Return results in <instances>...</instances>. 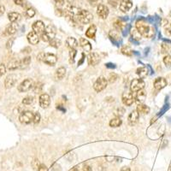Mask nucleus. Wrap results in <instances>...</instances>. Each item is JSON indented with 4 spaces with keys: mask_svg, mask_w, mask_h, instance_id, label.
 <instances>
[{
    "mask_svg": "<svg viewBox=\"0 0 171 171\" xmlns=\"http://www.w3.org/2000/svg\"><path fill=\"white\" fill-rule=\"evenodd\" d=\"M33 115L32 111H29V110H26V111H23L20 114L19 116V121L20 123H23V124H29L33 122Z\"/></svg>",
    "mask_w": 171,
    "mask_h": 171,
    "instance_id": "8",
    "label": "nucleus"
},
{
    "mask_svg": "<svg viewBox=\"0 0 171 171\" xmlns=\"http://www.w3.org/2000/svg\"><path fill=\"white\" fill-rule=\"evenodd\" d=\"M122 123H123V121L120 117H115L110 121V126L111 128H118L122 125Z\"/></svg>",
    "mask_w": 171,
    "mask_h": 171,
    "instance_id": "29",
    "label": "nucleus"
},
{
    "mask_svg": "<svg viewBox=\"0 0 171 171\" xmlns=\"http://www.w3.org/2000/svg\"><path fill=\"white\" fill-rule=\"evenodd\" d=\"M66 68L64 67H59V68L56 70L55 73V77L57 80H63V78L65 77V75H66Z\"/></svg>",
    "mask_w": 171,
    "mask_h": 171,
    "instance_id": "23",
    "label": "nucleus"
},
{
    "mask_svg": "<svg viewBox=\"0 0 171 171\" xmlns=\"http://www.w3.org/2000/svg\"><path fill=\"white\" fill-rule=\"evenodd\" d=\"M117 79H118V75L116 73H111V74H110L108 81L110 83H114V82H116Z\"/></svg>",
    "mask_w": 171,
    "mask_h": 171,
    "instance_id": "40",
    "label": "nucleus"
},
{
    "mask_svg": "<svg viewBox=\"0 0 171 171\" xmlns=\"http://www.w3.org/2000/svg\"><path fill=\"white\" fill-rule=\"evenodd\" d=\"M33 88V91H34L36 93H39V91H40V89L42 88V86H40V85H39V84L34 85Z\"/></svg>",
    "mask_w": 171,
    "mask_h": 171,
    "instance_id": "45",
    "label": "nucleus"
},
{
    "mask_svg": "<svg viewBox=\"0 0 171 171\" xmlns=\"http://www.w3.org/2000/svg\"><path fill=\"white\" fill-rule=\"evenodd\" d=\"M20 62H21V67H20V68L21 69L26 68L31 63V58L30 57H26V58H23L22 60H20Z\"/></svg>",
    "mask_w": 171,
    "mask_h": 171,
    "instance_id": "30",
    "label": "nucleus"
},
{
    "mask_svg": "<svg viewBox=\"0 0 171 171\" xmlns=\"http://www.w3.org/2000/svg\"><path fill=\"white\" fill-rule=\"evenodd\" d=\"M125 26V24L122 22V21H120V20H117L116 21L115 23H114V27H115V28L117 30V31H122Z\"/></svg>",
    "mask_w": 171,
    "mask_h": 171,
    "instance_id": "36",
    "label": "nucleus"
},
{
    "mask_svg": "<svg viewBox=\"0 0 171 171\" xmlns=\"http://www.w3.org/2000/svg\"><path fill=\"white\" fill-rule=\"evenodd\" d=\"M33 86H34L33 81L32 79H30V78H28V79L24 80V81L20 83L19 86L17 87V90L20 93H26V92L29 91L30 89H32Z\"/></svg>",
    "mask_w": 171,
    "mask_h": 171,
    "instance_id": "6",
    "label": "nucleus"
},
{
    "mask_svg": "<svg viewBox=\"0 0 171 171\" xmlns=\"http://www.w3.org/2000/svg\"><path fill=\"white\" fill-rule=\"evenodd\" d=\"M26 14L28 17L32 18V17H33V16H35V10H33V9H32V8H29V9L27 10Z\"/></svg>",
    "mask_w": 171,
    "mask_h": 171,
    "instance_id": "42",
    "label": "nucleus"
},
{
    "mask_svg": "<svg viewBox=\"0 0 171 171\" xmlns=\"http://www.w3.org/2000/svg\"><path fill=\"white\" fill-rule=\"evenodd\" d=\"M4 11H5V8H4V6H3V5H0V16H2V15H3Z\"/></svg>",
    "mask_w": 171,
    "mask_h": 171,
    "instance_id": "50",
    "label": "nucleus"
},
{
    "mask_svg": "<svg viewBox=\"0 0 171 171\" xmlns=\"http://www.w3.org/2000/svg\"><path fill=\"white\" fill-rule=\"evenodd\" d=\"M122 100H123V103L124 105H126V106H131L133 103V102L135 101V98H133V95L132 94V93L125 92V93H123Z\"/></svg>",
    "mask_w": 171,
    "mask_h": 171,
    "instance_id": "10",
    "label": "nucleus"
},
{
    "mask_svg": "<svg viewBox=\"0 0 171 171\" xmlns=\"http://www.w3.org/2000/svg\"><path fill=\"white\" fill-rule=\"evenodd\" d=\"M13 41H14L13 39H11V40H10V39L9 40V42L7 43V46H6L7 48L9 49L10 47H11V45H12V43H13Z\"/></svg>",
    "mask_w": 171,
    "mask_h": 171,
    "instance_id": "51",
    "label": "nucleus"
},
{
    "mask_svg": "<svg viewBox=\"0 0 171 171\" xmlns=\"http://www.w3.org/2000/svg\"><path fill=\"white\" fill-rule=\"evenodd\" d=\"M101 60V58L98 53L97 52H91L88 55V63L92 66H96L98 64Z\"/></svg>",
    "mask_w": 171,
    "mask_h": 171,
    "instance_id": "15",
    "label": "nucleus"
},
{
    "mask_svg": "<svg viewBox=\"0 0 171 171\" xmlns=\"http://www.w3.org/2000/svg\"><path fill=\"white\" fill-rule=\"evenodd\" d=\"M38 171H48V168L45 164H40Z\"/></svg>",
    "mask_w": 171,
    "mask_h": 171,
    "instance_id": "46",
    "label": "nucleus"
},
{
    "mask_svg": "<svg viewBox=\"0 0 171 171\" xmlns=\"http://www.w3.org/2000/svg\"><path fill=\"white\" fill-rule=\"evenodd\" d=\"M136 73L139 75V77L140 79H144V78L146 77L149 74V70L146 67H140V68L137 69Z\"/></svg>",
    "mask_w": 171,
    "mask_h": 171,
    "instance_id": "28",
    "label": "nucleus"
},
{
    "mask_svg": "<svg viewBox=\"0 0 171 171\" xmlns=\"http://www.w3.org/2000/svg\"><path fill=\"white\" fill-rule=\"evenodd\" d=\"M96 32H97L96 26L95 25H91L86 31V36L89 39H94L95 35H96Z\"/></svg>",
    "mask_w": 171,
    "mask_h": 171,
    "instance_id": "22",
    "label": "nucleus"
},
{
    "mask_svg": "<svg viewBox=\"0 0 171 171\" xmlns=\"http://www.w3.org/2000/svg\"><path fill=\"white\" fill-rule=\"evenodd\" d=\"M109 36H110V38L113 41H116V40H119L120 39V36L118 32L116 31V30H111L110 33H109Z\"/></svg>",
    "mask_w": 171,
    "mask_h": 171,
    "instance_id": "31",
    "label": "nucleus"
},
{
    "mask_svg": "<svg viewBox=\"0 0 171 171\" xmlns=\"http://www.w3.org/2000/svg\"><path fill=\"white\" fill-rule=\"evenodd\" d=\"M39 102V105L42 109H47L50 106V103H51V98L47 93L40 94Z\"/></svg>",
    "mask_w": 171,
    "mask_h": 171,
    "instance_id": "12",
    "label": "nucleus"
},
{
    "mask_svg": "<svg viewBox=\"0 0 171 171\" xmlns=\"http://www.w3.org/2000/svg\"><path fill=\"white\" fill-rule=\"evenodd\" d=\"M108 86V80L103 76H100L96 80L93 84V89L97 93H100L103 90H104Z\"/></svg>",
    "mask_w": 171,
    "mask_h": 171,
    "instance_id": "5",
    "label": "nucleus"
},
{
    "mask_svg": "<svg viewBox=\"0 0 171 171\" xmlns=\"http://www.w3.org/2000/svg\"><path fill=\"white\" fill-rule=\"evenodd\" d=\"M82 171H93V168H91L89 165H85L82 168Z\"/></svg>",
    "mask_w": 171,
    "mask_h": 171,
    "instance_id": "48",
    "label": "nucleus"
},
{
    "mask_svg": "<svg viewBox=\"0 0 171 171\" xmlns=\"http://www.w3.org/2000/svg\"><path fill=\"white\" fill-rule=\"evenodd\" d=\"M17 75L15 74H9L6 78H5V81H4V87L7 89H10L11 87H13L16 85V81H17Z\"/></svg>",
    "mask_w": 171,
    "mask_h": 171,
    "instance_id": "11",
    "label": "nucleus"
},
{
    "mask_svg": "<svg viewBox=\"0 0 171 171\" xmlns=\"http://www.w3.org/2000/svg\"><path fill=\"white\" fill-rule=\"evenodd\" d=\"M27 39H28V41L29 42V44L31 45H37L39 41V35L35 33L34 31H31L30 33H28V34L27 36Z\"/></svg>",
    "mask_w": 171,
    "mask_h": 171,
    "instance_id": "16",
    "label": "nucleus"
},
{
    "mask_svg": "<svg viewBox=\"0 0 171 171\" xmlns=\"http://www.w3.org/2000/svg\"><path fill=\"white\" fill-rule=\"evenodd\" d=\"M139 118V113L138 112V110H133L131 113L129 114L128 118V123L130 126H133L135 125L136 123H138Z\"/></svg>",
    "mask_w": 171,
    "mask_h": 171,
    "instance_id": "17",
    "label": "nucleus"
},
{
    "mask_svg": "<svg viewBox=\"0 0 171 171\" xmlns=\"http://www.w3.org/2000/svg\"><path fill=\"white\" fill-rule=\"evenodd\" d=\"M163 63H164V64L166 65L167 67H170L171 66V55H169V54H168V55L165 56L164 58H163Z\"/></svg>",
    "mask_w": 171,
    "mask_h": 171,
    "instance_id": "39",
    "label": "nucleus"
},
{
    "mask_svg": "<svg viewBox=\"0 0 171 171\" xmlns=\"http://www.w3.org/2000/svg\"><path fill=\"white\" fill-rule=\"evenodd\" d=\"M49 43H50V45H51V46H52V47H54V48H58V47H60L62 45L61 40H60V39H57V38L52 39Z\"/></svg>",
    "mask_w": 171,
    "mask_h": 171,
    "instance_id": "32",
    "label": "nucleus"
},
{
    "mask_svg": "<svg viewBox=\"0 0 171 171\" xmlns=\"http://www.w3.org/2000/svg\"><path fill=\"white\" fill-rule=\"evenodd\" d=\"M20 67H21V62H20V60L15 59V60H12V61H10L9 63L7 68L9 70H16L17 68H20Z\"/></svg>",
    "mask_w": 171,
    "mask_h": 171,
    "instance_id": "24",
    "label": "nucleus"
},
{
    "mask_svg": "<svg viewBox=\"0 0 171 171\" xmlns=\"http://www.w3.org/2000/svg\"><path fill=\"white\" fill-rule=\"evenodd\" d=\"M97 1H98V0H91V1H89V3H90L91 4H92V5H93L94 3H96Z\"/></svg>",
    "mask_w": 171,
    "mask_h": 171,
    "instance_id": "54",
    "label": "nucleus"
},
{
    "mask_svg": "<svg viewBox=\"0 0 171 171\" xmlns=\"http://www.w3.org/2000/svg\"><path fill=\"white\" fill-rule=\"evenodd\" d=\"M6 72V66L3 63H0V77H2Z\"/></svg>",
    "mask_w": 171,
    "mask_h": 171,
    "instance_id": "44",
    "label": "nucleus"
},
{
    "mask_svg": "<svg viewBox=\"0 0 171 171\" xmlns=\"http://www.w3.org/2000/svg\"><path fill=\"white\" fill-rule=\"evenodd\" d=\"M166 34H167V35H171L170 29H167V30H166Z\"/></svg>",
    "mask_w": 171,
    "mask_h": 171,
    "instance_id": "53",
    "label": "nucleus"
},
{
    "mask_svg": "<svg viewBox=\"0 0 171 171\" xmlns=\"http://www.w3.org/2000/svg\"><path fill=\"white\" fill-rule=\"evenodd\" d=\"M131 35H132V38L134 40H140L141 39V34L139 33V32L137 30V29H133L131 31Z\"/></svg>",
    "mask_w": 171,
    "mask_h": 171,
    "instance_id": "34",
    "label": "nucleus"
},
{
    "mask_svg": "<svg viewBox=\"0 0 171 171\" xmlns=\"http://www.w3.org/2000/svg\"><path fill=\"white\" fill-rule=\"evenodd\" d=\"M134 98H135V102L138 103V104H140V103H144L145 98H146V93H145V91L144 90V89H142V90L137 92Z\"/></svg>",
    "mask_w": 171,
    "mask_h": 171,
    "instance_id": "19",
    "label": "nucleus"
},
{
    "mask_svg": "<svg viewBox=\"0 0 171 171\" xmlns=\"http://www.w3.org/2000/svg\"><path fill=\"white\" fill-rule=\"evenodd\" d=\"M56 3H57V5L58 6H62V5H63L64 4V0H55Z\"/></svg>",
    "mask_w": 171,
    "mask_h": 171,
    "instance_id": "47",
    "label": "nucleus"
},
{
    "mask_svg": "<svg viewBox=\"0 0 171 171\" xmlns=\"http://www.w3.org/2000/svg\"><path fill=\"white\" fill-rule=\"evenodd\" d=\"M33 31H34L35 33H37L38 34H42L45 31V23H43L42 21H36L34 23H33L32 26Z\"/></svg>",
    "mask_w": 171,
    "mask_h": 171,
    "instance_id": "13",
    "label": "nucleus"
},
{
    "mask_svg": "<svg viewBox=\"0 0 171 171\" xmlns=\"http://www.w3.org/2000/svg\"><path fill=\"white\" fill-rule=\"evenodd\" d=\"M80 45L82 47V49L84 50L85 52H92V45H91V43L87 40V39H85V38H81L80 39Z\"/></svg>",
    "mask_w": 171,
    "mask_h": 171,
    "instance_id": "21",
    "label": "nucleus"
},
{
    "mask_svg": "<svg viewBox=\"0 0 171 171\" xmlns=\"http://www.w3.org/2000/svg\"><path fill=\"white\" fill-rule=\"evenodd\" d=\"M137 110L139 114H143V115H146V114L150 113V107L145 105V104H143V103H140V104H138L137 106Z\"/></svg>",
    "mask_w": 171,
    "mask_h": 171,
    "instance_id": "27",
    "label": "nucleus"
},
{
    "mask_svg": "<svg viewBox=\"0 0 171 171\" xmlns=\"http://www.w3.org/2000/svg\"><path fill=\"white\" fill-rule=\"evenodd\" d=\"M76 50L75 49H70L69 51V62L73 63L74 62V58H75V56H76Z\"/></svg>",
    "mask_w": 171,
    "mask_h": 171,
    "instance_id": "38",
    "label": "nucleus"
},
{
    "mask_svg": "<svg viewBox=\"0 0 171 171\" xmlns=\"http://www.w3.org/2000/svg\"><path fill=\"white\" fill-rule=\"evenodd\" d=\"M135 26L136 29L139 31L141 36L145 38H152L155 34V29L150 26L144 19L138 20L136 22Z\"/></svg>",
    "mask_w": 171,
    "mask_h": 171,
    "instance_id": "1",
    "label": "nucleus"
},
{
    "mask_svg": "<svg viewBox=\"0 0 171 171\" xmlns=\"http://www.w3.org/2000/svg\"><path fill=\"white\" fill-rule=\"evenodd\" d=\"M121 171H131L129 167H127V166H124L123 168H121Z\"/></svg>",
    "mask_w": 171,
    "mask_h": 171,
    "instance_id": "52",
    "label": "nucleus"
},
{
    "mask_svg": "<svg viewBox=\"0 0 171 171\" xmlns=\"http://www.w3.org/2000/svg\"><path fill=\"white\" fill-rule=\"evenodd\" d=\"M22 18V16L17 12H10L8 14V19L10 20L11 23H17Z\"/></svg>",
    "mask_w": 171,
    "mask_h": 171,
    "instance_id": "26",
    "label": "nucleus"
},
{
    "mask_svg": "<svg viewBox=\"0 0 171 171\" xmlns=\"http://www.w3.org/2000/svg\"><path fill=\"white\" fill-rule=\"evenodd\" d=\"M110 14L109 8L103 3H99L97 6V15L99 16L101 19L105 20L108 18V16Z\"/></svg>",
    "mask_w": 171,
    "mask_h": 171,
    "instance_id": "9",
    "label": "nucleus"
},
{
    "mask_svg": "<svg viewBox=\"0 0 171 171\" xmlns=\"http://www.w3.org/2000/svg\"><path fill=\"white\" fill-rule=\"evenodd\" d=\"M133 7V2L131 0H122V2L120 3L119 9L122 12L126 13Z\"/></svg>",
    "mask_w": 171,
    "mask_h": 171,
    "instance_id": "18",
    "label": "nucleus"
},
{
    "mask_svg": "<svg viewBox=\"0 0 171 171\" xmlns=\"http://www.w3.org/2000/svg\"><path fill=\"white\" fill-rule=\"evenodd\" d=\"M66 44L69 49H76V47L78 46L77 40L74 37H68L66 40Z\"/></svg>",
    "mask_w": 171,
    "mask_h": 171,
    "instance_id": "25",
    "label": "nucleus"
},
{
    "mask_svg": "<svg viewBox=\"0 0 171 171\" xmlns=\"http://www.w3.org/2000/svg\"><path fill=\"white\" fill-rule=\"evenodd\" d=\"M14 3H16V5H23V0H14Z\"/></svg>",
    "mask_w": 171,
    "mask_h": 171,
    "instance_id": "49",
    "label": "nucleus"
},
{
    "mask_svg": "<svg viewBox=\"0 0 171 171\" xmlns=\"http://www.w3.org/2000/svg\"><path fill=\"white\" fill-rule=\"evenodd\" d=\"M122 53L124 55L128 56V57H131V56H133V52L132 49L128 47V46H124L122 48Z\"/></svg>",
    "mask_w": 171,
    "mask_h": 171,
    "instance_id": "35",
    "label": "nucleus"
},
{
    "mask_svg": "<svg viewBox=\"0 0 171 171\" xmlns=\"http://www.w3.org/2000/svg\"><path fill=\"white\" fill-rule=\"evenodd\" d=\"M93 19V16L91 13L90 11L87 10H82L80 11V13L76 17V21L82 24H88L90 23Z\"/></svg>",
    "mask_w": 171,
    "mask_h": 171,
    "instance_id": "3",
    "label": "nucleus"
},
{
    "mask_svg": "<svg viewBox=\"0 0 171 171\" xmlns=\"http://www.w3.org/2000/svg\"><path fill=\"white\" fill-rule=\"evenodd\" d=\"M145 86V81H143L142 79H133L131 81V84H130V89L133 93H137L139 91L144 89V87Z\"/></svg>",
    "mask_w": 171,
    "mask_h": 171,
    "instance_id": "7",
    "label": "nucleus"
},
{
    "mask_svg": "<svg viewBox=\"0 0 171 171\" xmlns=\"http://www.w3.org/2000/svg\"><path fill=\"white\" fill-rule=\"evenodd\" d=\"M17 29H18V26H17V24L16 23H12L10 25H8L5 29V33H4V34L7 36H10V35H13L14 33H16V31H17Z\"/></svg>",
    "mask_w": 171,
    "mask_h": 171,
    "instance_id": "20",
    "label": "nucleus"
},
{
    "mask_svg": "<svg viewBox=\"0 0 171 171\" xmlns=\"http://www.w3.org/2000/svg\"><path fill=\"white\" fill-rule=\"evenodd\" d=\"M32 166H33V168H34V169L38 170L39 168V166H40L39 159H34V160L32 162Z\"/></svg>",
    "mask_w": 171,
    "mask_h": 171,
    "instance_id": "43",
    "label": "nucleus"
},
{
    "mask_svg": "<svg viewBox=\"0 0 171 171\" xmlns=\"http://www.w3.org/2000/svg\"><path fill=\"white\" fill-rule=\"evenodd\" d=\"M38 58H39V60L42 61L49 66H54L58 62L57 56L52 53H40Z\"/></svg>",
    "mask_w": 171,
    "mask_h": 171,
    "instance_id": "2",
    "label": "nucleus"
},
{
    "mask_svg": "<svg viewBox=\"0 0 171 171\" xmlns=\"http://www.w3.org/2000/svg\"><path fill=\"white\" fill-rule=\"evenodd\" d=\"M162 53H167V55H168V53L171 52V46L167 44H163L161 46Z\"/></svg>",
    "mask_w": 171,
    "mask_h": 171,
    "instance_id": "37",
    "label": "nucleus"
},
{
    "mask_svg": "<svg viewBox=\"0 0 171 171\" xmlns=\"http://www.w3.org/2000/svg\"><path fill=\"white\" fill-rule=\"evenodd\" d=\"M40 118H41V116L39 112H35L34 115H33V123L34 124H38L40 122Z\"/></svg>",
    "mask_w": 171,
    "mask_h": 171,
    "instance_id": "41",
    "label": "nucleus"
},
{
    "mask_svg": "<svg viewBox=\"0 0 171 171\" xmlns=\"http://www.w3.org/2000/svg\"><path fill=\"white\" fill-rule=\"evenodd\" d=\"M34 102V98L33 96H27L23 99V103L25 105H31Z\"/></svg>",
    "mask_w": 171,
    "mask_h": 171,
    "instance_id": "33",
    "label": "nucleus"
},
{
    "mask_svg": "<svg viewBox=\"0 0 171 171\" xmlns=\"http://www.w3.org/2000/svg\"><path fill=\"white\" fill-rule=\"evenodd\" d=\"M56 35V29L52 25H49L45 28V31L43 33L40 39H42L44 42H50L52 39L55 38Z\"/></svg>",
    "mask_w": 171,
    "mask_h": 171,
    "instance_id": "4",
    "label": "nucleus"
},
{
    "mask_svg": "<svg viewBox=\"0 0 171 171\" xmlns=\"http://www.w3.org/2000/svg\"><path fill=\"white\" fill-rule=\"evenodd\" d=\"M167 85H168V81H167V80L163 77L157 78L155 80V81H154V83H153L154 88L158 91L163 89Z\"/></svg>",
    "mask_w": 171,
    "mask_h": 171,
    "instance_id": "14",
    "label": "nucleus"
}]
</instances>
